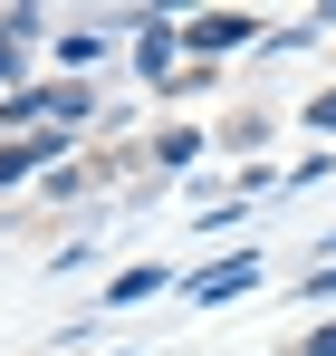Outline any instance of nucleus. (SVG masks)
<instances>
[{"label":"nucleus","mask_w":336,"mask_h":356,"mask_svg":"<svg viewBox=\"0 0 336 356\" xmlns=\"http://www.w3.org/2000/svg\"><path fill=\"white\" fill-rule=\"evenodd\" d=\"M250 280H260V260L240 250V260H221V270H202V280H192V298H230V289H250Z\"/></svg>","instance_id":"nucleus-1"},{"label":"nucleus","mask_w":336,"mask_h":356,"mask_svg":"<svg viewBox=\"0 0 336 356\" xmlns=\"http://www.w3.org/2000/svg\"><path fill=\"white\" fill-rule=\"evenodd\" d=\"M240 39H250V19H202L192 29V49H240Z\"/></svg>","instance_id":"nucleus-2"},{"label":"nucleus","mask_w":336,"mask_h":356,"mask_svg":"<svg viewBox=\"0 0 336 356\" xmlns=\"http://www.w3.org/2000/svg\"><path fill=\"white\" fill-rule=\"evenodd\" d=\"M154 289H164V270H125L106 298H115V308H135V298H154Z\"/></svg>","instance_id":"nucleus-3"},{"label":"nucleus","mask_w":336,"mask_h":356,"mask_svg":"<svg viewBox=\"0 0 336 356\" xmlns=\"http://www.w3.org/2000/svg\"><path fill=\"white\" fill-rule=\"evenodd\" d=\"M298 356H336V327H317V347H298Z\"/></svg>","instance_id":"nucleus-4"}]
</instances>
